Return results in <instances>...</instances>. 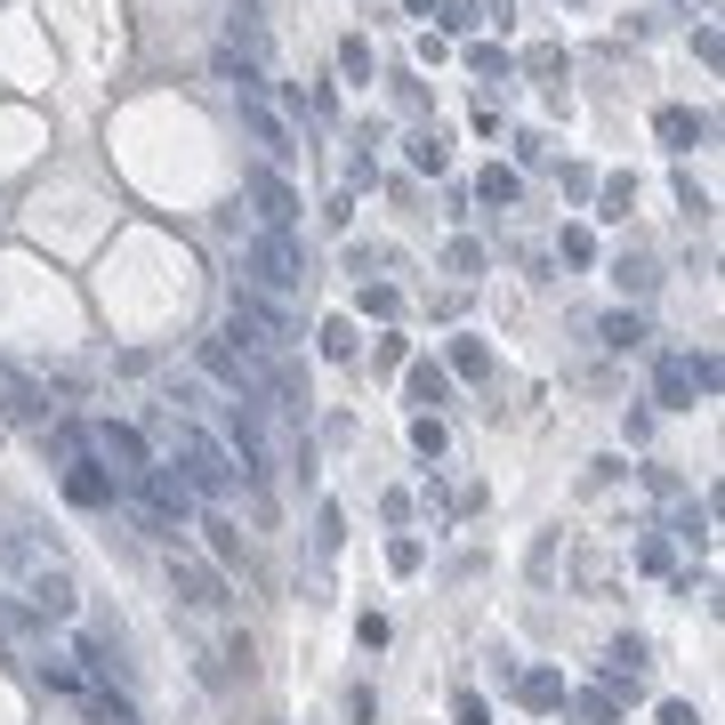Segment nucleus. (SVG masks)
I'll use <instances>...</instances> for the list:
<instances>
[{"label": "nucleus", "mask_w": 725, "mask_h": 725, "mask_svg": "<svg viewBox=\"0 0 725 725\" xmlns=\"http://www.w3.org/2000/svg\"><path fill=\"white\" fill-rule=\"evenodd\" d=\"M169 468L186 476V492H194V500H226L234 483H242L234 452H226V443L202 428V420H178V428H169Z\"/></svg>", "instance_id": "f257e3e1"}, {"label": "nucleus", "mask_w": 725, "mask_h": 725, "mask_svg": "<svg viewBox=\"0 0 725 725\" xmlns=\"http://www.w3.org/2000/svg\"><path fill=\"white\" fill-rule=\"evenodd\" d=\"M121 508L137 516V532H154L161 548H178L186 516H194V492H186V476L169 468V460H154V468H146V483H137V492H121Z\"/></svg>", "instance_id": "f03ea898"}, {"label": "nucleus", "mask_w": 725, "mask_h": 725, "mask_svg": "<svg viewBox=\"0 0 725 725\" xmlns=\"http://www.w3.org/2000/svg\"><path fill=\"white\" fill-rule=\"evenodd\" d=\"M242 274H251V291H266V298H291L298 283H306V251L291 234H242Z\"/></svg>", "instance_id": "7ed1b4c3"}, {"label": "nucleus", "mask_w": 725, "mask_h": 725, "mask_svg": "<svg viewBox=\"0 0 725 725\" xmlns=\"http://www.w3.org/2000/svg\"><path fill=\"white\" fill-rule=\"evenodd\" d=\"M89 460L114 476V492H137V483H146V468H154L146 435H137L129 420H97V428H89Z\"/></svg>", "instance_id": "20e7f679"}, {"label": "nucleus", "mask_w": 725, "mask_h": 725, "mask_svg": "<svg viewBox=\"0 0 725 725\" xmlns=\"http://www.w3.org/2000/svg\"><path fill=\"white\" fill-rule=\"evenodd\" d=\"M169 589H178L194 613H226V572H218V565H202L186 540L169 548Z\"/></svg>", "instance_id": "39448f33"}, {"label": "nucleus", "mask_w": 725, "mask_h": 725, "mask_svg": "<svg viewBox=\"0 0 725 725\" xmlns=\"http://www.w3.org/2000/svg\"><path fill=\"white\" fill-rule=\"evenodd\" d=\"M226 452H234V468L251 483H266V420H258V403H226Z\"/></svg>", "instance_id": "423d86ee"}, {"label": "nucleus", "mask_w": 725, "mask_h": 725, "mask_svg": "<svg viewBox=\"0 0 725 725\" xmlns=\"http://www.w3.org/2000/svg\"><path fill=\"white\" fill-rule=\"evenodd\" d=\"M717 388V363L709 355H662V379H653V395H662L669 411H685L694 395H709Z\"/></svg>", "instance_id": "0eeeda50"}, {"label": "nucleus", "mask_w": 725, "mask_h": 725, "mask_svg": "<svg viewBox=\"0 0 725 725\" xmlns=\"http://www.w3.org/2000/svg\"><path fill=\"white\" fill-rule=\"evenodd\" d=\"M242 186H251V202H258V226H266V234H291V226H298V194L283 186V169H251Z\"/></svg>", "instance_id": "6e6552de"}, {"label": "nucleus", "mask_w": 725, "mask_h": 725, "mask_svg": "<svg viewBox=\"0 0 725 725\" xmlns=\"http://www.w3.org/2000/svg\"><path fill=\"white\" fill-rule=\"evenodd\" d=\"M25 605L41 613V620H74L81 589H74V572H65V565H32V580H25Z\"/></svg>", "instance_id": "1a4fd4ad"}, {"label": "nucleus", "mask_w": 725, "mask_h": 725, "mask_svg": "<svg viewBox=\"0 0 725 725\" xmlns=\"http://www.w3.org/2000/svg\"><path fill=\"white\" fill-rule=\"evenodd\" d=\"M0 411H9L17 428H49V420H57V395L41 388V379H25V371H9V379H0Z\"/></svg>", "instance_id": "9d476101"}, {"label": "nucleus", "mask_w": 725, "mask_h": 725, "mask_svg": "<svg viewBox=\"0 0 725 725\" xmlns=\"http://www.w3.org/2000/svg\"><path fill=\"white\" fill-rule=\"evenodd\" d=\"M242 97V121H251V137L266 146V161H291V129H283V114L266 106V89H234Z\"/></svg>", "instance_id": "9b49d317"}, {"label": "nucleus", "mask_w": 725, "mask_h": 725, "mask_svg": "<svg viewBox=\"0 0 725 725\" xmlns=\"http://www.w3.org/2000/svg\"><path fill=\"white\" fill-rule=\"evenodd\" d=\"M57 476H65V500H74V508H114V500H121L114 476L97 468V460H74V468H57Z\"/></svg>", "instance_id": "f8f14e48"}, {"label": "nucleus", "mask_w": 725, "mask_h": 725, "mask_svg": "<svg viewBox=\"0 0 725 725\" xmlns=\"http://www.w3.org/2000/svg\"><path fill=\"white\" fill-rule=\"evenodd\" d=\"M41 443L57 452V468H74V460H89V428H81V420H65V411H57L49 428H41Z\"/></svg>", "instance_id": "ddd939ff"}, {"label": "nucleus", "mask_w": 725, "mask_h": 725, "mask_svg": "<svg viewBox=\"0 0 725 725\" xmlns=\"http://www.w3.org/2000/svg\"><path fill=\"white\" fill-rule=\"evenodd\" d=\"M234 41H242V65H266V25H258V0H234Z\"/></svg>", "instance_id": "4468645a"}, {"label": "nucleus", "mask_w": 725, "mask_h": 725, "mask_svg": "<svg viewBox=\"0 0 725 725\" xmlns=\"http://www.w3.org/2000/svg\"><path fill=\"white\" fill-rule=\"evenodd\" d=\"M516 694H525L532 709H565V677L557 669H532V677H516Z\"/></svg>", "instance_id": "2eb2a0df"}, {"label": "nucleus", "mask_w": 725, "mask_h": 725, "mask_svg": "<svg viewBox=\"0 0 725 725\" xmlns=\"http://www.w3.org/2000/svg\"><path fill=\"white\" fill-rule=\"evenodd\" d=\"M597 331H605V347H620V355H637V347H645V315H605Z\"/></svg>", "instance_id": "dca6fc26"}, {"label": "nucleus", "mask_w": 725, "mask_h": 725, "mask_svg": "<svg viewBox=\"0 0 725 725\" xmlns=\"http://www.w3.org/2000/svg\"><path fill=\"white\" fill-rule=\"evenodd\" d=\"M702 129H709L702 114H685V106H662V137H669V146H694Z\"/></svg>", "instance_id": "f3484780"}, {"label": "nucleus", "mask_w": 725, "mask_h": 725, "mask_svg": "<svg viewBox=\"0 0 725 725\" xmlns=\"http://www.w3.org/2000/svg\"><path fill=\"white\" fill-rule=\"evenodd\" d=\"M411 395H420V403H452V379H443L435 363H411Z\"/></svg>", "instance_id": "a211bd4d"}, {"label": "nucleus", "mask_w": 725, "mask_h": 725, "mask_svg": "<svg viewBox=\"0 0 725 725\" xmlns=\"http://www.w3.org/2000/svg\"><path fill=\"white\" fill-rule=\"evenodd\" d=\"M613 274H620V291H637V298H645L653 283H662V274H653V258H629V251L613 258Z\"/></svg>", "instance_id": "6ab92c4d"}, {"label": "nucleus", "mask_w": 725, "mask_h": 725, "mask_svg": "<svg viewBox=\"0 0 725 725\" xmlns=\"http://www.w3.org/2000/svg\"><path fill=\"white\" fill-rule=\"evenodd\" d=\"M202 532H210V548H218L226 565H251V557H242V532L226 525V516H202Z\"/></svg>", "instance_id": "aec40b11"}, {"label": "nucleus", "mask_w": 725, "mask_h": 725, "mask_svg": "<svg viewBox=\"0 0 725 725\" xmlns=\"http://www.w3.org/2000/svg\"><path fill=\"white\" fill-rule=\"evenodd\" d=\"M452 371H460V379H483V371H492V355H483V339H452Z\"/></svg>", "instance_id": "412c9836"}, {"label": "nucleus", "mask_w": 725, "mask_h": 725, "mask_svg": "<svg viewBox=\"0 0 725 725\" xmlns=\"http://www.w3.org/2000/svg\"><path fill=\"white\" fill-rule=\"evenodd\" d=\"M323 355H331V363H347V355H355V323H347V315H331V323H323Z\"/></svg>", "instance_id": "4be33fe9"}, {"label": "nucleus", "mask_w": 725, "mask_h": 725, "mask_svg": "<svg viewBox=\"0 0 725 725\" xmlns=\"http://www.w3.org/2000/svg\"><path fill=\"white\" fill-rule=\"evenodd\" d=\"M476 194H483V202H516V169H500V161H492V169L476 178Z\"/></svg>", "instance_id": "5701e85b"}, {"label": "nucleus", "mask_w": 725, "mask_h": 725, "mask_svg": "<svg viewBox=\"0 0 725 725\" xmlns=\"http://www.w3.org/2000/svg\"><path fill=\"white\" fill-rule=\"evenodd\" d=\"M411 169H443V137H435V129L411 137Z\"/></svg>", "instance_id": "b1692460"}, {"label": "nucleus", "mask_w": 725, "mask_h": 725, "mask_svg": "<svg viewBox=\"0 0 725 725\" xmlns=\"http://www.w3.org/2000/svg\"><path fill=\"white\" fill-rule=\"evenodd\" d=\"M565 258L589 266V258H597V234H589V226H565Z\"/></svg>", "instance_id": "393cba45"}, {"label": "nucleus", "mask_w": 725, "mask_h": 725, "mask_svg": "<svg viewBox=\"0 0 725 725\" xmlns=\"http://www.w3.org/2000/svg\"><path fill=\"white\" fill-rule=\"evenodd\" d=\"M629 202H637L629 178H605V218H629Z\"/></svg>", "instance_id": "a878e982"}, {"label": "nucleus", "mask_w": 725, "mask_h": 725, "mask_svg": "<svg viewBox=\"0 0 725 725\" xmlns=\"http://www.w3.org/2000/svg\"><path fill=\"white\" fill-rule=\"evenodd\" d=\"M411 443H420V452L435 460V452H443V420H428V411H420V420H411Z\"/></svg>", "instance_id": "bb28decb"}, {"label": "nucleus", "mask_w": 725, "mask_h": 725, "mask_svg": "<svg viewBox=\"0 0 725 725\" xmlns=\"http://www.w3.org/2000/svg\"><path fill=\"white\" fill-rule=\"evenodd\" d=\"M580 717H589V725H620V709L605 694H580Z\"/></svg>", "instance_id": "cd10ccee"}, {"label": "nucleus", "mask_w": 725, "mask_h": 725, "mask_svg": "<svg viewBox=\"0 0 725 725\" xmlns=\"http://www.w3.org/2000/svg\"><path fill=\"white\" fill-rule=\"evenodd\" d=\"M483 266V242H452V274H476Z\"/></svg>", "instance_id": "c85d7f7f"}, {"label": "nucleus", "mask_w": 725, "mask_h": 725, "mask_svg": "<svg viewBox=\"0 0 725 725\" xmlns=\"http://www.w3.org/2000/svg\"><path fill=\"white\" fill-rule=\"evenodd\" d=\"M460 725H492V709H483V694H460Z\"/></svg>", "instance_id": "c756f323"}, {"label": "nucleus", "mask_w": 725, "mask_h": 725, "mask_svg": "<svg viewBox=\"0 0 725 725\" xmlns=\"http://www.w3.org/2000/svg\"><path fill=\"white\" fill-rule=\"evenodd\" d=\"M662 725H702V717L685 709V702H669V709H662Z\"/></svg>", "instance_id": "7c9ffc66"}, {"label": "nucleus", "mask_w": 725, "mask_h": 725, "mask_svg": "<svg viewBox=\"0 0 725 725\" xmlns=\"http://www.w3.org/2000/svg\"><path fill=\"white\" fill-rule=\"evenodd\" d=\"M411 9H420V17H435V9H443V0H411Z\"/></svg>", "instance_id": "2f4dec72"}, {"label": "nucleus", "mask_w": 725, "mask_h": 725, "mask_svg": "<svg viewBox=\"0 0 725 725\" xmlns=\"http://www.w3.org/2000/svg\"><path fill=\"white\" fill-rule=\"evenodd\" d=\"M0 379H9V363H0Z\"/></svg>", "instance_id": "473e14b6"}]
</instances>
